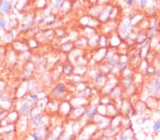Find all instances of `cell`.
Returning <instances> with one entry per match:
<instances>
[{
    "label": "cell",
    "mask_w": 160,
    "mask_h": 140,
    "mask_svg": "<svg viewBox=\"0 0 160 140\" xmlns=\"http://www.w3.org/2000/svg\"><path fill=\"white\" fill-rule=\"evenodd\" d=\"M6 24V19H2V20H1V21H0V25H1V28L5 26Z\"/></svg>",
    "instance_id": "obj_14"
},
{
    "label": "cell",
    "mask_w": 160,
    "mask_h": 140,
    "mask_svg": "<svg viewBox=\"0 0 160 140\" xmlns=\"http://www.w3.org/2000/svg\"><path fill=\"white\" fill-rule=\"evenodd\" d=\"M104 74H102V73H100V74H97V76H96V81H99L100 79H102V77H103Z\"/></svg>",
    "instance_id": "obj_13"
},
{
    "label": "cell",
    "mask_w": 160,
    "mask_h": 140,
    "mask_svg": "<svg viewBox=\"0 0 160 140\" xmlns=\"http://www.w3.org/2000/svg\"><path fill=\"white\" fill-rule=\"evenodd\" d=\"M33 138H34V140H39V137L37 136V135H36V134H34L33 135Z\"/></svg>",
    "instance_id": "obj_15"
},
{
    "label": "cell",
    "mask_w": 160,
    "mask_h": 140,
    "mask_svg": "<svg viewBox=\"0 0 160 140\" xmlns=\"http://www.w3.org/2000/svg\"><path fill=\"white\" fill-rule=\"evenodd\" d=\"M55 91H57L58 93H62L63 91V86L62 85H58L55 89Z\"/></svg>",
    "instance_id": "obj_12"
},
{
    "label": "cell",
    "mask_w": 160,
    "mask_h": 140,
    "mask_svg": "<svg viewBox=\"0 0 160 140\" xmlns=\"http://www.w3.org/2000/svg\"><path fill=\"white\" fill-rule=\"evenodd\" d=\"M9 4H10V3L9 2V1H4L3 2V6H1V8L0 9V10H1L4 13H7L8 10H9Z\"/></svg>",
    "instance_id": "obj_8"
},
{
    "label": "cell",
    "mask_w": 160,
    "mask_h": 140,
    "mask_svg": "<svg viewBox=\"0 0 160 140\" xmlns=\"http://www.w3.org/2000/svg\"><path fill=\"white\" fill-rule=\"evenodd\" d=\"M36 98H37L36 96H31V98L33 99L34 101L36 100Z\"/></svg>",
    "instance_id": "obj_16"
},
{
    "label": "cell",
    "mask_w": 160,
    "mask_h": 140,
    "mask_svg": "<svg viewBox=\"0 0 160 140\" xmlns=\"http://www.w3.org/2000/svg\"><path fill=\"white\" fill-rule=\"evenodd\" d=\"M29 104H28V103H25L24 104V105L22 106V110L23 112H26V113H27L28 110H29Z\"/></svg>",
    "instance_id": "obj_9"
},
{
    "label": "cell",
    "mask_w": 160,
    "mask_h": 140,
    "mask_svg": "<svg viewBox=\"0 0 160 140\" xmlns=\"http://www.w3.org/2000/svg\"><path fill=\"white\" fill-rule=\"evenodd\" d=\"M1 28V25H0V28Z\"/></svg>",
    "instance_id": "obj_18"
},
{
    "label": "cell",
    "mask_w": 160,
    "mask_h": 140,
    "mask_svg": "<svg viewBox=\"0 0 160 140\" xmlns=\"http://www.w3.org/2000/svg\"><path fill=\"white\" fill-rule=\"evenodd\" d=\"M156 74V67L152 64H149L145 73V75L149 76V77H154Z\"/></svg>",
    "instance_id": "obj_3"
},
{
    "label": "cell",
    "mask_w": 160,
    "mask_h": 140,
    "mask_svg": "<svg viewBox=\"0 0 160 140\" xmlns=\"http://www.w3.org/2000/svg\"><path fill=\"white\" fill-rule=\"evenodd\" d=\"M149 38V37L147 35V31H142L140 33H138V35L135 37V41H136V44L138 45H140V44L143 43L144 42L146 41Z\"/></svg>",
    "instance_id": "obj_2"
},
{
    "label": "cell",
    "mask_w": 160,
    "mask_h": 140,
    "mask_svg": "<svg viewBox=\"0 0 160 140\" xmlns=\"http://www.w3.org/2000/svg\"><path fill=\"white\" fill-rule=\"evenodd\" d=\"M135 1H134V0H128V1H125V3L127 6H133L135 5Z\"/></svg>",
    "instance_id": "obj_11"
},
{
    "label": "cell",
    "mask_w": 160,
    "mask_h": 140,
    "mask_svg": "<svg viewBox=\"0 0 160 140\" xmlns=\"http://www.w3.org/2000/svg\"><path fill=\"white\" fill-rule=\"evenodd\" d=\"M133 137H134L133 131V130L128 129V131H126V132H125V134L121 135V136L119 137L118 140H129L130 139H133Z\"/></svg>",
    "instance_id": "obj_4"
},
{
    "label": "cell",
    "mask_w": 160,
    "mask_h": 140,
    "mask_svg": "<svg viewBox=\"0 0 160 140\" xmlns=\"http://www.w3.org/2000/svg\"><path fill=\"white\" fill-rule=\"evenodd\" d=\"M127 62H121L118 63V64L117 65V70H118L119 71H125V69H127Z\"/></svg>",
    "instance_id": "obj_7"
},
{
    "label": "cell",
    "mask_w": 160,
    "mask_h": 140,
    "mask_svg": "<svg viewBox=\"0 0 160 140\" xmlns=\"http://www.w3.org/2000/svg\"><path fill=\"white\" fill-rule=\"evenodd\" d=\"M87 115L88 117H93L94 116L95 114V110H93V109H90V110H88L87 111Z\"/></svg>",
    "instance_id": "obj_10"
},
{
    "label": "cell",
    "mask_w": 160,
    "mask_h": 140,
    "mask_svg": "<svg viewBox=\"0 0 160 140\" xmlns=\"http://www.w3.org/2000/svg\"><path fill=\"white\" fill-rule=\"evenodd\" d=\"M152 129V131L154 132V133L160 132V120H156V121H155L154 123H153Z\"/></svg>",
    "instance_id": "obj_6"
},
{
    "label": "cell",
    "mask_w": 160,
    "mask_h": 140,
    "mask_svg": "<svg viewBox=\"0 0 160 140\" xmlns=\"http://www.w3.org/2000/svg\"><path fill=\"white\" fill-rule=\"evenodd\" d=\"M135 4H138V8L142 9H145L147 8L148 4H149V1L147 0H140V1H135Z\"/></svg>",
    "instance_id": "obj_5"
},
{
    "label": "cell",
    "mask_w": 160,
    "mask_h": 140,
    "mask_svg": "<svg viewBox=\"0 0 160 140\" xmlns=\"http://www.w3.org/2000/svg\"><path fill=\"white\" fill-rule=\"evenodd\" d=\"M159 62H160V50H159Z\"/></svg>",
    "instance_id": "obj_17"
},
{
    "label": "cell",
    "mask_w": 160,
    "mask_h": 140,
    "mask_svg": "<svg viewBox=\"0 0 160 140\" xmlns=\"http://www.w3.org/2000/svg\"><path fill=\"white\" fill-rule=\"evenodd\" d=\"M159 23L156 21H154L152 23L150 22L149 28L147 29V35L149 38L155 35L156 31L158 30V28H159Z\"/></svg>",
    "instance_id": "obj_1"
}]
</instances>
